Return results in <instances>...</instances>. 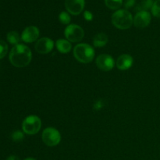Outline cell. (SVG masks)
Returning <instances> with one entry per match:
<instances>
[{"label":"cell","instance_id":"5","mask_svg":"<svg viewBox=\"0 0 160 160\" xmlns=\"http://www.w3.org/2000/svg\"><path fill=\"white\" fill-rule=\"evenodd\" d=\"M42 139L47 146H56L61 142V134L56 128H47L42 132Z\"/></svg>","mask_w":160,"mask_h":160},{"label":"cell","instance_id":"2","mask_svg":"<svg viewBox=\"0 0 160 160\" xmlns=\"http://www.w3.org/2000/svg\"><path fill=\"white\" fill-rule=\"evenodd\" d=\"M112 23L118 29H129L134 23V18L127 9H118L112 15Z\"/></svg>","mask_w":160,"mask_h":160},{"label":"cell","instance_id":"21","mask_svg":"<svg viewBox=\"0 0 160 160\" xmlns=\"http://www.w3.org/2000/svg\"><path fill=\"white\" fill-rule=\"evenodd\" d=\"M24 138L23 133L20 131H15L12 134V139L14 142H20Z\"/></svg>","mask_w":160,"mask_h":160},{"label":"cell","instance_id":"11","mask_svg":"<svg viewBox=\"0 0 160 160\" xmlns=\"http://www.w3.org/2000/svg\"><path fill=\"white\" fill-rule=\"evenodd\" d=\"M84 0H66L65 6L67 10L73 15H78L84 8Z\"/></svg>","mask_w":160,"mask_h":160},{"label":"cell","instance_id":"15","mask_svg":"<svg viewBox=\"0 0 160 160\" xmlns=\"http://www.w3.org/2000/svg\"><path fill=\"white\" fill-rule=\"evenodd\" d=\"M154 1L153 0H142L137 6H136V10L138 12L140 11H148V9H152L153 6Z\"/></svg>","mask_w":160,"mask_h":160},{"label":"cell","instance_id":"14","mask_svg":"<svg viewBox=\"0 0 160 160\" xmlns=\"http://www.w3.org/2000/svg\"><path fill=\"white\" fill-rule=\"evenodd\" d=\"M108 42V37L106 34L103 33H99L97 34L94 37L93 39V45L96 48H100V47H103L107 44Z\"/></svg>","mask_w":160,"mask_h":160},{"label":"cell","instance_id":"8","mask_svg":"<svg viewBox=\"0 0 160 160\" xmlns=\"http://www.w3.org/2000/svg\"><path fill=\"white\" fill-rule=\"evenodd\" d=\"M54 42L49 38H42L35 43V50L40 54H48L54 48Z\"/></svg>","mask_w":160,"mask_h":160},{"label":"cell","instance_id":"6","mask_svg":"<svg viewBox=\"0 0 160 160\" xmlns=\"http://www.w3.org/2000/svg\"><path fill=\"white\" fill-rule=\"evenodd\" d=\"M67 40L70 42H80L84 36V31L81 27L77 24H70L64 31Z\"/></svg>","mask_w":160,"mask_h":160},{"label":"cell","instance_id":"20","mask_svg":"<svg viewBox=\"0 0 160 160\" xmlns=\"http://www.w3.org/2000/svg\"><path fill=\"white\" fill-rule=\"evenodd\" d=\"M8 52V45L2 40H0V59L5 57Z\"/></svg>","mask_w":160,"mask_h":160},{"label":"cell","instance_id":"17","mask_svg":"<svg viewBox=\"0 0 160 160\" xmlns=\"http://www.w3.org/2000/svg\"><path fill=\"white\" fill-rule=\"evenodd\" d=\"M105 4L110 9H118L123 5V0H105Z\"/></svg>","mask_w":160,"mask_h":160},{"label":"cell","instance_id":"25","mask_svg":"<svg viewBox=\"0 0 160 160\" xmlns=\"http://www.w3.org/2000/svg\"><path fill=\"white\" fill-rule=\"evenodd\" d=\"M24 160H36V159H34V158H27V159H25Z\"/></svg>","mask_w":160,"mask_h":160},{"label":"cell","instance_id":"19","mask_svg":"<svg viewBox=\"0 0 160 160\" xmlns=\"http://www.w3.org/2000/svg\"><path fill=\"white\" fill-rule=\"evenodd\" d=\"M152 13L154 17L160 18V0H156L152 7Z\"/></svg>","mask_w":160,"mask_h":160},{"label":"cell","instance_id":"3","mask_svg":"<svg viewBox=\"0 0 160 160\" xmlns=\"http://www.w3.org/2000/svg\"><path fill=\"white\" fill-rule=\"evenodd\" d=\"M73 56L78 62L89 63L95 57V50L88 44H78L73 48Z\"/></svg>","mask_w":160,"mask_h":160},{"label":"cell","instance_id":"9","mask_svg":"<svg viewBox=\"0 0 160 160\" xmlns=\"http://www.w3.org/2000/svg\"><path fill=\"white\" fill-rule=\"evenodd\" d=\"M40 35L39 29L35 26H29L25 28L21 34V39L26 43H32L37 41Z\"/></svg>","mask_w":160,"mask_h":160},{"label":"cell","instance_id":"4","mask_svg":"<svg viewBox=\"0 0 160 160\" xmlns=\"http://www.w3.org/2000/svg\"><path fill=\"white\" fill-rule=\"evenodd\" d=\"M42 128V120L38 116L31 115L27 117L22 123V130L29 135L35 134Z\"/></svg>","mask_w":160,"mask_h":160},{"label":"cell","instance_id":"24","mask_svg":"<svg viewBox=\"0 0 160 160\" xmlns=\"http://www.w3.org/2000/svg\"><path fill=\"white\" fill-rule=\"evenodd\" d=\"M6 160H20V158H19L18 156L12 155V156H9V157L6 159Z\"/></svg>","mask_w":160,"mask_h":160},{"label":"cell","instance_id":"7","mask_svg":"<svg viewBox=\"0 0 160 160\" xmlns=\"http://www.w3.org/2000/svg\"><path fill=\"white\" fill-rule=\"evenodd\" d=\"M96 65L99 70L103 71H109L112 70L115 66L113 58L108 54H101L96 58Z\"/></svg>","mask_w":160,"mask_h":160},{"label":"cell","instance_id":"10","mask_svg":"<svg viewBox=\"0 0 160 160\" xmlns=\"http://www.w3.org/2000/svg\"><path fill=\"white\" fill-rule=\"evenodd\" d=\"M151 19V14L148 11H140L134 16V24L136 28H145L149 25Z\"/></svg>","mask_w":160,"mask_h":160},{"label":"cell","instance_id":"23","mask_svg":"<svg viewBox=\"0 0 160 160\" xmlns=\"http://www.w3.org/2000/svg\"><path fill=\"white\" fill-rule=\"evenodd\" d=\"M135 4V0H126L124 3V6L127 9H129V8L133 7Z\"/></svg>","mask_w":160,"mask_h":160},{"label":"cell","instance_id":"18","mask_svg":"<svg viewBox=\"0 0 160 160\" xmlns=\"http://www.w3.org/2000/svg\"><path fill=\"white\" fill-rule=\"evenodd\" d=\"M59 21H60L61 23L67 25L70 23V20H71V19H70V14H69L68 12L63 11V12H61L60 13H59Z\"/></svg>","mask_w":160,"mask_h":160},{"label":"cell","instance_id":"16","mask_svg":"<svg viewBox=\"0 0 160 160\" xmlns=\"http://www.w3.org/2000/svg\"><path fill=\"white\" fill-rule=\"evenodd\" d=\"M7 41L11 45H18L20 41V37L18 33L15 31H12L7 34Z\"/></svg>","mask_w":160,"mask_h":160},{"label":"cell","instance_id":"1","mask_svg":"<svg viewBox=\"0 0 160 160\" xmlns=\"http://www.w3.org/2000/svg\"><path fill=\"white\" fill-rule=\"evenodd\" d=\"M9 61L15 67L22 68L29 65L32 59V52L27 45L18 44L12 47L9 52Z\"/></svg>","mask_w":160,"mask_h":160},{"label":"cell","instance_id":"13","mask_svg":"<svg viewBox=\"0 0 160 160\" xmlns=\"http://www.w3.org/2000/svg\"><path fill=\"white\" fill-rule=\"evenodd\" d=\"M56 48L61 53H68L71 51L72 45L67 39H58L56 42Z\"/></svg>","mask_w":160,"mask_h":160},{"label":"cell","instance_id":"12","mask_svg":"<svg viewBox=\"0 0 160 160\" xmlns=\"http://www.w3.org/2000/svg\"><path fill=\"white\" fill-rule=\"evenodd\" d=\"M133 59L132 56L129 54H123L120 55L116 62L117 68L120 70H127L131 68L133 65Z\"/></svg>","mask_w":160,"mask_h":160},{"label":"cell","instance_id":"22","mask_svg":"<svg viewBox=\"0 0 160 160\" xmlns=\"http://www.w3.org/2000/svg\"><path fill=\"white\" fill-rule=\"evenodd\" d=\"M84 17L87 21H91L93 19V14L90 12V11H85L84 12Z\"/></svg>","mask_w":160,"mask_h":160}]
</instances>
